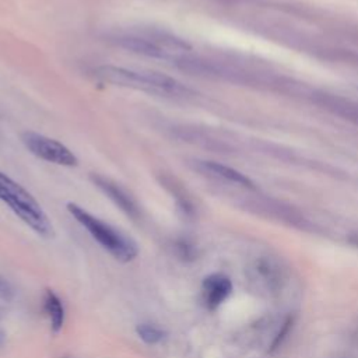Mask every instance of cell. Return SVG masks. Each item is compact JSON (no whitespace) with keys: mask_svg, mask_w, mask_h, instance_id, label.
<instances>
[{"mask_svg":"<svg viewBox=\"0 0 358 358\" xmlns=\"http://www.w3.org/2000/svg\"><path fill=\"white\" fill-rule=\"evenodd\" d=\"M92 74L96 80L110 85L131 88L165 98H186L193 94L189 87L176 78L158 71H144L113 64H102L94 67Z\"/></svg>","mask_w":358,"mask_h":358,"instance_id":"6da1fadb","label":"cell"},{"mask_svg":"<svg viewBox=\"0 0 358 358\" xmlns=\"http://www.w3.org/2000/svg\"><path fill=\"white\" fill-rule=\"evenodd\" d=\"M0 200L25 222L34 232L43 238H53V225L36 199L18 182L0 171Z\"/></svg>","mask_w":358,"mask_h":358,"instance_id":"7a4b0ae2","label":"cell"},{"mask_svg":"<svg viewBox=\"0 0 358 358\" xmlns=\"http://www.w3.org/2000/svg\"><path fill=\"white\" fill-rule=\"evenodd\" d=\"M66 207L71 217L81 227H84L90 232V235L116 260L127 263L131 262L138 255L137 243L117 228L92 215L90 211L84 210L81 206L76 203L70 201Z\"/></svg>","mask_w":358,"mask_h":358,"instance_id":"3957f363","label":"cell"},{"mask_svg":"<svg viewBox=\"0 0 358 358\" xmlns=\"http://www.w3.org/2000/svg\"><path fill=\"white\" fill-rule=\"evenodd\" d=\"M24 147L35 157L62 166H76L78 158L60 141L36 131L27 130L20 136Z\"/></svg>","mask_w":358,"mask_h":358,"instance_id":"277c9868","label":"cell"},{"mask_svg":"<svg viewBox=\"0 0 358 358\" xmlns=\"http://www.w3.org/2000/svg\"><path fill=\"white\" fill-rule=\"evenodd\" d=\"M90 179L126 215H129L133 220H137L140 217V208H138L134 197L124 187H122L119 183H116L110 178H106L99 173H91Z\"/></svg>","mask_w":358,"mask_h":358,"instance_id":"5b68a950","label":"cell"},{"mask_svg":"<svg viewBox=\"0 0 358 358\" xmlns=\"http://www.w3.org/2000/svg\"><path fill=\"white\" fill-rule=\"evenodd\" d=\"M158 38L159 36L129 34V35H117L112 41L119 48H123L133 53L148 56V57H155V59H165L169 56L171 50H168V48L165 45H161L159 41L161 42L165 41L166 36L162 35V38L159 41H157Z\"/></svg>","mask_w":358,"mask_h":358,"instance_id":"8992f818","label":"cell"},{"mask_svg":"<svg viewBox=\"0 0 358 358\" xmlns=\"http://www.w3.org/2000/svg\"><path fill=\"white\" fill-rule=\"evenodd\" d=\"M203 301L210 310L217 309L232 292V282L222 274H211L201 284Z\"/></svg>","mask_w":358,"mask_h":358,"instance_id":"52a82bcc","label":"cell"},{"mask_svg":"<svg viewBox=\"0 0 358 358\" xmlns=\"http://www.w3.org/2000/svg\"><path fill=\"white\" fill-rule=\"evenodd\" d=\"M194 168L203 175H208L211 178H215L232 185H238L242 187H248V189L253 187V182L246 175H243L242 172L228 165H222L215 161H194Z\"/></svg>","mask_w":358,"mask_h":358,"instance_id":"ba28073f","label":"cell"},{"mask_svg":"<svg viewBox=\"0 0 358 358\" xmlns=\"http://www.w3.org/2000/svg\"><path fill=\"white\" fill-rule=\"evenodd\" d=\"M43 310L49 317L50 329L55 334H57L64 324V306L60 298L52 291L46 289L43 295Z\"/></svg>","mask_w":358,"mask_h":358,"instance_id":"9c48e42d","label":"cell"},{"mask_svg":"<svg viewBox=\"0 0 358 358\" xmlns=\"http://www.w3.org/2000/svg\"><path fill=\"white\" fill-rule=\"evenodd\" d=\"M322 101L319 102L326 109L331 110L336 115L343 116L344 119L358 122V103L350 99L334 96V95H320Z\"/></svg>","mask_w":358,"mask_h":358,"instance_id":"30bf717a","label":"cell"},{"mask_svg":"<svg viewBox=\"0 0 358 358\" xmlns=\"http://www.w3.org/2000/svg\"><path fill=\"white\" fill-rule=\"evenodd\" d=\"M256 277L268 289H274L281 281V268L270 259H259L255 266Z\"/></svg>","mask_w":358,"mask_h":358,"instance_id":"8fae6325","label":"cell"},{"mask_svg":"<svg viewBox=\"0 0 358 358\" xmlns=\"http://www.w3.org/2000/svg\"><path fill=\"white\" fill-rule=\"evenodd\" d=\"M159 182L162 186H165L172 196L176 199L178 207L185 213V214H192L193 211V206L190 199L187 197L186 192L183 190V187L180 186V183L176 180V178L171 176V175H161L159 176Z\"/></svg>","mask_w":358,"mask_h":358,"instance_id":"7c38bea8","label":"cell"},{"mask_svg":"<svg viewBox=\"0 0 358 358\" xmlns=\"http://www.w3.org/2000/svg\"><path fill=\"white\" fill-rule=\"evenodd\" d=\"M136 333L137 336L145 343V344H157L159 341H162L166 336V333L159 329L158 326L150 324V323H141L137 324L136 327Z\"/></svg>","mask_w":358,"mask_h":358,"instance_id":"4fadbf2b","label":"cell"},{"mask_svg":"<svg viewBox=\"0 0 358 358\" xmlns=\"http://www.w3.org/2000/svg\"><path fill=\"white\" fill-rule=\"evenodd\" d=\"M176 253L183 260H192L194 257V248L192 243H189L186 239H179L175 243Z\"/></svg>","mask_w":358,"mask_h":358,"instance_id":"5bb4252c","label":"cell"},{"mask_svg":"<svg viewBox=\"0 0 358 358\" xmlns=\"http://www.w3.org/2000/svg\"><path fill=\"white\" fill-rule=\"evenodd\" d=\"M3 341H4V333L0 331V345L3 344Z\"/></svg>","mask_w":358,"mask_h":358,"instance_id":"9a60e30c","label":"cell"},{"mask_svg":"<svg viewBox=\"0 0 358 358\" xmlns=\"http://www.w3.org/2000/svg\"><path fill=\"white\" fill-rule=\"evenodd\" d=\"M357 242H358V235H357Z\"/></svg>","mask_w":358,"mask_h":358,"instance_id":"2e32d148","label":"cell"},{"mask_svg":"<svg viewBox=\"0 0 358 358\" xmlns=\"http://www.w3.org/2000/svg\"><path fill=\"white\" fill-rule=\"evenodd\" d=\"M64 358H66V357H64Z\"/></svg>","mask_w":358,"mask_h":358,"instance_id":"e0dca14e","label":"cell"}]
</instances>
